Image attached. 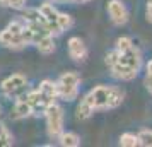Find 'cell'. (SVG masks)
<instances>
[{
	"mask_svg": "<svg viewBox=\"0 0 152 147\" xmlns=\"http://www.w3.org/2000/svg\"><path fill=\"white\" fill-rule=\"evenodd\" d=\"M79 84H80V77L75 72H65L58 79V96L65 101H74L79 94Z\"/></svg>",
	"mask_w": 152,
	"mask_h": 147,
	"instance_id": "obj_1",
	"label": "cell"
},
{
	"mask_svg": "<svg viewBox=\"0 0 152 147\" xmlns=\"http://www.w3.org/2000/svg\"><path fill=\"white\" fill-rule=\"evenodd\" d=\"M45 116H46L48 135L51 139H60V135L63 133V110L56 103H53L45 111Z\"/></svg>",
	"mask_w": 152,
	"mask_h": 147,
	"instance_id": "obj_2",
	"label": "cell"
},
{
	"mask_svg": "<svg viewBox=\"0 0 152 147\" xmlns=\"http://www.w3.org/2000/svg\"><path fill=\"white\" fill-rule=\"evenodd\" d=\"M2 92L7 98L19 99L24 92H28V80L22 74H12L2 82Z\"/></svg>",
	"mask_w": 152,
	"mask_h": 147,
	"instance_id": "obj_3",
	"label": "cell"
},
{
	"mask_svg": "<svg viewBox=\"0 0 152 147\" xmlns=\"http://www.w3.org/2000/svg\"><path fill=\"white\" fill-rule=\"evenodd\" d=\"M108 14H110L113 24L123 26L128 21V10L120 0H110L108 2Z\"/></svg>",
	"mask_w": 152,
	"mask_h": 147,
	"instance_id": "obj_4",
	"label": "cell"
},
{
	"mask_svg": "<svg viewBox=\"0 0 152 147\" xmlns=\"http://www.w3.org/2000/svg\"><path fill=\"white\" fill-rule=\"evenodd\" d=\"M0 45H4L5 48H10V50H22L26 48V39L24 36L21 34H15V33H10L7 28L4 31H0Z\"/></svg>",
	"mask_w": 152,
	"mask_h": 147,
	"instance_id": "obj_5",
	"label": "cell"
},
{
	"mask_svg": "<svg viewBox=\"0 0 152 147\" xmlns=\"http://www.w3.org/2000/svg\"><path fill=\"white\" fill-rule=\"evenodd\" d=\"M110 92H111V86H96L91 91V96H92L96 110H108Z\"/></svg>",
	"mask_w": 152,
	"mask_h": 147,
	"instance_id": "obj_6",
	"label": "cell"
},
{
	"mask_svg": "<svg viewBox=\"0 0 152 147\" xmlns=\"http://www.w3.org/2000/svg\"><path fill=\"white\" fill-rule=\"evenodd\" d=\"M67 48H69V55L72 60H75V62H82L86 60V56H87V48H86V45L80 38H70L69 43H67Z\"/></svg>",
	"mask_w": 152,
	"mask_h": 147,
	"instance_id": "obj_7",
	"label": "cell"
},
{
	"mask_svg": "<svg viewBox=\"0 0 152 147\" xmlns=\"http://www.w3.org/2000/svg\"><path fill=\"white\" fill-rule=\"evenodd\" d=\"M31 115H34L33 113V106L29 103L28 99L21 96L19 99H15V105H14V110L10 113V118L12 120H21V118H28Z\"/></svg>",
	"mask_w": 152,
	"mask_h": 147,
	"instance_id": "obj_8",
	"label": "cell"
},
{
	"mask_svg": "<svg viewBox=\"0 0 152 147\" xmlns=\"http://www.w3.org/2000/svg\"><path fill=\"white\" fill-rule=\"evenodd\" d=\"M96 111V106H94V101H92V96H91V92L89 94H86L84 96V99L80 101V105L77 106V110H75V116L77 120H87L92 116V113Z\"/></svg>",
	"mask_w": 152,
	"mask_h": 147,
	"instance_id": "obj_9",
	"label": "cell"
},
{
	"mask_svg": "<svg viewBox=\"0 0 152 147\" xmlns=\"http://www.w3.org/2000/svg\"><path fill=\"white\" fill-rule=\"evenodd\" d=\"M137 69H133L130 65H125V63L118 62L115 67H111V75L115 79H120V80H133L137 77Z\"/></svg>",
	"mask_w": 152,
	"mask_h": 147,
	"instance_id": "obj_10",
	"label": "cell"
},
{
	"mask_svg": "<svg viewBox=\"0 0 152 147\" xmlns=\"http://www.w3.org/2000/svg\"><path fill=\"white\" fill-rule=\"evenodd\" d=\"M120 63H125V65H130L133 69H140L142 67V55H140V51L138 48L135 46H132L130 50H126L123 53H120Z\"/></svg>",
	"mask_w": 152,
	"mask_h": 147,
	"instance_id": "obj_11",
	"label": "cell"
},
{
	"mask_svg": "<svg viewBox=\"0 0 152 147\" xmlns=\"http://www.w3.org/2000/svg\"><path fill=\"white\" fill-rule=\"evenodd\" d=\"M38 89H39V92L48 99L50 103H55L56 98H60V96H58V86H56V82H53V80H48V79L41 80Z\"/></svg>",
	"mask_w": 152,
	"mask_h": 147,
	"instance_id": "obj_12",
	"label": "cell"
},
{
	"mask_svg": "<svg viewBox=\"0 0 152 147\" xmlns=\"http://www.w3.org/2000/svg\"><path fill=\"white\" fill-rule=\"evenodd\" d=\"M36 48H38V51H39V53H43V55H50V53H53V51H55L53 36H51V34L43 36L41 39L36 43Z\"/></svg>",
	"mask_w": 152,
	"mask_h": 147,
	"instance_id": "obj_13",
	"label": "cell"
},
{
	"mask_svg": "<svg viewBox=\"0 0 152 147\" xmlns=\"http://www.w3.org/2000/svg\"><path fill=\"white\" fill-rule=\"evenodd\" d=\"M123 98L125 94L123 91L116 87V86H111V92H110V101H108V110H115L118 106L123 103Z\"/></svg>",
	"mask_w": 152,
	"mask_h": 147,
	"instance_id": "obj_14",
	"label": "cell"
},
{
	"mask_svg": "<svg viewBox=\"0 0 152 147\" xmlns=\"http://www.w3.org/2000/svg\"><path fill=\"white\" fill-rule=\"evenodd\" d=\"M39 10H41V14L46 17V21L58 22V15H60V12L55 9V5H53L51 2H45L41 7H39Z\"/></svg>",
	"mask_w": 152,
	"mask_h": 147,
	"instance_id": "obj_15",
	"label": "cell"
},
{
	"mask_svg": "<svg viewBox=\"0 0 152 147\" xmlns=\"http://www.w3.org/2000/svg\"><path fill=\"white\" fill-rule=\"evenodd\" d=\"M60 144L63 147H77L80 146V137L77 135V133H72V132H63L60 135Z\"/></svg>",
	"mask_w": 152,
	"mask_h": 147,
	"instance_id": "obj_16",
	"label": "cell"
},
{
	"mask_svg": "<svg viewBox=\"0 0 152 147\" xmlns=\"http://www.w3.org/2000/svg\"><path fill=\"white\" fill-rule=\"evenodd\" d=\"M14 144V137L9 132V128L5 125L0 123V147H9Z\"/></svg>",
	"mask_w": 152,
	"mask_h": 147,
	"instance_id": "obj_17",
	"label": "cell"
},
{
	"mask_svg": "<svg viewBox=\"0 0 152 147\" xmlns=\"http://www.w3.org/2000/svg\"><path fill=\"white\" fill-rule=\"evenodd\" d=\"M120 146H123V147L140 146V139H138V135H133V133H123L120 137Z\"/></svg>",
	"mask_w": 152,
	"mask_h": 147,
	"instance_id": "obj_18",
	"label": "cell"
},
{
	"mask_svg": "<svg viewBox=\"0 0 152 147\" xmlns=\"http://www.w3.org/2000/svg\"><path fill=\"white\" fill-rule=\"evenodd\" d=\"M120 62V51H118L116 48L115 50H111V51H108V53H106V58H104V63H106V65H108V67H115V65H116V63Z\"/></svg>",
	"mask_w": 152,
	"mask_h": 147,
	"instance_id": "obj_19",
	"label": "cell"
},
{
	"mask_svg": "<svg viewBox=\"0 0 152 147\" xmlns=\"http://www.w3.org/2000/svg\"><path fill=\"white\" fill-rule=\"evenodd\" d=\"M132 46H133V43H132V39L130 38H126V36L118 38L116 39V50L120 51V53H123V51H126V50H130Z\"/></svg>",
	"mask_w": 152,
	"mask_h": 147,
	"instance_id": "obj_20",
	"label": "cell"
},
{
	"mask_svg": "<svg viewBox=\"0 0 152 147\" xmlns=\"http://www.w3.org/2000/svg\"><path fill=\"white\" fill-rule=\"evenodd\" d=\"M138 139H140V146L152 147V130H142L138 133Z\"/></svg>",
	"mask_w": 152,
	"mask_h": 147,
	"instance_id": "obj_21",
	"label": "cell"
},
{
	"mask_svg": "<svg viewBox=\"0 0 152 147\" xmlns=\"http://www.w3.org/2000/svg\"><path fill=\"white\" fill-rule=\"evenodd\" d=\"M7 29L10 31V33H15V34H21L22 31L26 29V22L22 21V19H21V21H12V22H10V24L7 26Z\"/></svg>",
	"mask_w": 152,
	"mask_h": 147,
	"instance_id": "obj_22",
	"label": "cell"
},
{
	"mask_svg": "<svg viewBox=\"0 0 152 147\" xmlns=\"http://www.w3.org/2000/svg\"><path fill=\"white\" fill-rule=\"evenodd\" d=\"M58 24H60V28H62L63 31H67V29L72 28L74 21H72V17H70L69 14H62V12H60V15H58Z\"/></svg>",
	"mask_w": 152,
	"mask_h": 147,
	"instance_id": "obj_23",
	"label": "cell"
},
{
	"mask_svg": "<svg viewBox=\"0 0 152 147\" xmlns=\"http://www.w3.org/2000/svg\"><path fill=\"white\" fill-rule=\"evenodd\" d=\"M0 5L12 7V9H22L24 7V0H0Z\"/></svg>",
	"mask_w": 152,
	"mask_h": 147,
	"instance_id": "obj_24",
	"label": "cell"
},
{
	"mask_svg": "<svg viewBox=\"0 0 152 147\" xmlns=\"http://www.w3.org/2000/svg\"><path fill=\"white\" fill-rule=\"evenodd\" d=\"M145 15H147V21L152 22V0H151V4L147 5V9H145Z\"/></svg>",
	"mask_w": 152,
	"mask_h": 147,
	"instance_id": "obj_25",
	"label": "cell"
},
{
	"mask_svg": "<svg viewBox=\"0 0 152 147\" xmlns=\"http://www.w3.org/2000/svg\"><path fill=\"white\" fill-rule=\"evenodd\" d=\"M145 70H147V74H152V60L149 63H147V67H145Z\"/></svg>",
	"mask_w": 152,
	"mask_h": 147,
	"instance_id": "obj_26",
	"label": "cell"
},
{
	"mask_svg": "<svg viewBox=\"0 0 152 147\" xmlns=\"http://www.w3.org/2000/svg\"><path fill=\"white\" fill-rule=\"evenodd\" d=\"M77 2H91V0H77Z\"/></svg>",
	"mask_w": 152,
	"mask_h": 147,
	"instance_id": "obj_27",
	"label": "cell"
},
{
	"mask_svg": "<svg viewBox=\"0 0 152 147\" xmlns=\"http://www.w3.org/2000/svg\"><path fill=\"white\" fill-rule=\"evenodd\" d=\"M151 94H152V91H151Z\"/></svg>",
	"mask_w": 152,
	"mask_h": 147,
	"instance_id": "obj_28",
	"label": "cell"
}]
</instances>
